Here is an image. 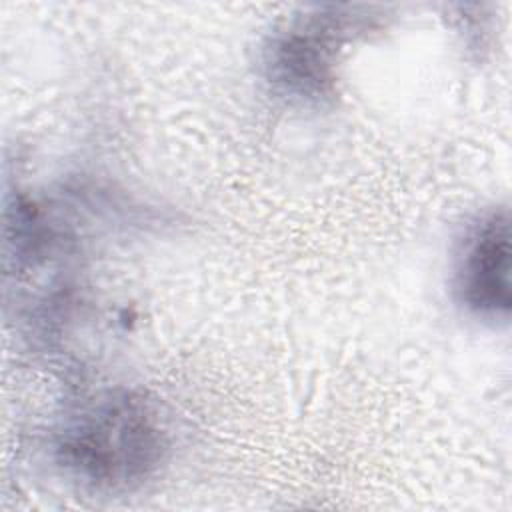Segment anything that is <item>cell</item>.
<instances>
[{
  "mask_svg": "<svg viewBox=\"0 0 512 512\" xmlns=\"http://www.w3.org/2000/svg\"><path fill=\"white\" fill-rule=\"evenodd\" d=\"M168 430L154 402L130 390H106L64 420L56 454L78 482L106 492L142 486L164 464Z\"/></svg>",
  "mask_w": 512,
  "mask_h": 512,
  "instance_id": "obj_1",
  "label": "cell"
},
{
  "mask_svg": "<svg viewBox=\"0 0 512 512\" xmlns=\"http://www.w3.org/2000/svg\"><path fill=\"white\" fill-rule=\"evenodd\" d=\"M374 16L328 6L304 12L276 30L264 46V78L278 96L322 104L336 90L340 46L372 28Z\"/></svg>",
  "mask_w": 512,
  "mask_h": 512,
  "instance_id": "obj_2",
  "label": "cell"
},
{
  "mask_svg": "<svg viewBox=\"0 0 512 512\" xmlns=\"http://www.w3.org/2000/svg\"><path fill=\"white\" fill-rule=\"evenodd\" d=\"M452 286L456 300L480 320H508L510 294V218L494 208L474 218L458 240Z\"/></svg>",
  "mask_w": 512,
  "mask_h": 512,
  "instance_id": "obj_3",
  "label": "cell"
}]
</instances>
